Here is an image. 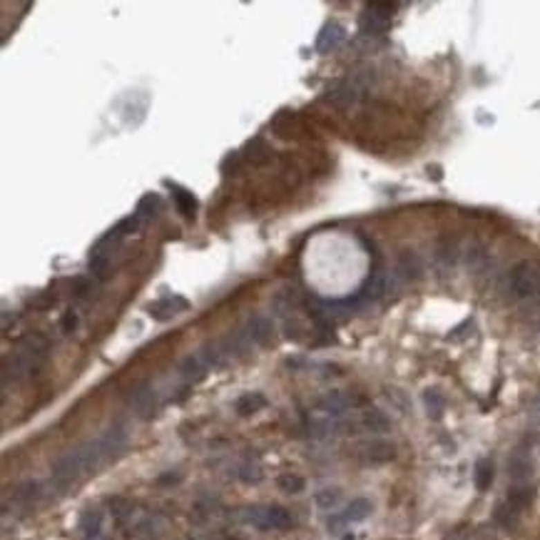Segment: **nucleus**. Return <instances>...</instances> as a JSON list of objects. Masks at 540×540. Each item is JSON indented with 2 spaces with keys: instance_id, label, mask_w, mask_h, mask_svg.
Returning <instances> with one entry per match:
<instances>
[{
  "instance_id": "1",
  "label": "nucleus",
  "mask_w": 540,
  "mask_h": 540,
  "mask_svg": "<svg viewBox=\"0 0 540 540\" xmlns=\"http://www.w3.org/2000/svg\"><path fill=\"white\" fill-rule=\"evenodd\" d=\"M239 518L257 530H289L294 525V516L281 505H249Z\"/></svg>"
},
{
  "instance_id": "2",
  "label": "nucleus",
  "mask_w": 540,
  "mask_h": 540,
  "mask_svg": "<svg viewBox=\"0 0 540 540\" xmlns=\"http://www.w3.org/2000/svg\"><path fill=\"white\" fill-rule=\"evenodd\" d=\"M393 12H396V3H384V0H373L366 3L364 12L359 18V30L364 37H379L389 30Z\"/></svg>"
},
{
  "instance_id": "3",
  "label": "nucleus",
  "mask_w": 540,
  "mask_h": 540,
  "mask_svg": "<svg viewBox=\"0 0 540 540\" xmlns=\"http://www.w3.org/2000/svg\"><path fill=\"white\" fill-rule=\"evenodd\" d=\"M508 286H510V294H513L516 299L535 297L538 289H540V267L530 259L518 261L516 267L510 269Z\"/></svg>"
},
{
  "instance_id": "4",
  "label": "nucleus",
  "mask_w": 540,
  "mask_h": 540,
  "mask_svg": "<svg viewBox=\"0 0 540 540\" xmlns=\"http://www.w3.org/2000/svg\"><path fill=\"white\" fill-rule=\"evenodd\" d=\"M85 473H87L85 460H82L80 451L75 448V451H68V454L55 460L53 476H50V485H53V491H65L68 485H73L77 478H82Z\"/></svg>"
},
{
  "instance_id": "5",
  "label": "nucleus",
  "mask_w": 540,
  "mask_h": 540,
  "mask_svg": "<svg viewBox=\"0 0 540 540\" xmlns=\"http://www.w3.org/2000/svg\"><path fill=\"white\" fill-rule=\"evenodd\" d=\"M356 458L369 463V466H381V463H389V460L396 458V448L384 438H369V441L356 446Z\"/></svg>"
},
{
  "instance_id": "6",
  "label": "nucleus",
  "mask_w": 540,
  "mask_h": 540,
  "mask_svg": "<svg viewBox=\"0 0 540 540\" xmlns=\"http://www.w3.org/2000/svg\"><path fill=\"white\" fill-rule=\"evenodd\" d=\"M364 93V87L351 77V80H339L334 85L326 87V93H324V102H329L334 107H351L356 100L361 97Z\"/></svg>"
},
{
  "instance_id": "7",
  "label": "nucleus",
  "mask_w": 540,
  "mask_h": 540,
  "mask_svg": "<svg viewBox=\"0 0 540 540\" xmlns=\"http://www.w3.org/2000/svg\"><path fill=\"white\" fill-rule=\"evenodd\" d=\"M354 406H356V398L346 391H329L317 401V409L322 411L324 416H331V418L344 416V413H346L348 409H354Z\"/></svg>"
},
{
  "instance_id": "8",
  "label": "nucleus",
  "mask_w": 540,
  "mask_h": 540,
  "mask_svg": "<svg viewBox=\"0 0 540 540\" xmlns=\"http://www.w3.org/2000/svg\"><path fill=\"white\" fill-rule=\"evenodd\" d=\"M421 274H423L421 257H418L416 252H411V249H404V252L396 257L393 277H396L398 281H404V284H411V281L421 279Z\"/></svg>"
},
{
  "instance_id": "9",
  "label": "nucleus",
  "mask_w": 540,
  "mask_h": 540,
  "mask_svg": "<svg viewBox=\"0 0 540 540\" xmlns=\"http://www.w3.org/2000/svg\"><path fill=\"white\" fill-rule=\"evenodd\" d=\"M130 406L132 411H135V416L137 418H152L155 416V411H157V391L152 389V386H140V389H135L130 396Z\"/></svg>"
},
{
  "instance_id": "10",
  "label": "nucleus",
  "mask_w": 540,
  "mask_h": 540,
  "mask_svg": "<svg viewBox=\"0 0 540 540\" xmlns=\"http://www.w3.org/2000/svg\"><path fill=\"white\" fill-rule=\"evenodd\" d=\"M187 309V299L182 297H162L157 299L155 304H149L147 306V314L155 322H169L172 317H177L180 311Z\"/></svg>"
},
{
  "instance_id": "11",
  "label": "nucleus",
  "mask_w": 540,
  "mask_h": 540,
  "mask_svg": "<svg viewBox=\"0 0 540 540\" xmlns=\"http://www.w3.org/2000/svg\"><path fill=\"white\" fill-rule=\"evenodd\" d=\"M359 429L366 431V434L381 436L386 431H391V418L379 409H366L359 413Z\"/></svg>"
},
{
  "instance_id": "12",
  "label": "nucleus",
  "mask_w": 540,
  "mask_h": 540,
  "mask_svg": "<svg viewBox=\"0 0 540 540\" xmlns=\"http://www.w3.org/2000/svg\"><path fill=\"white\" fill-rule=\"evenodd\" d=\"M244 334L249 336V342L254 344V346H267V344L272 342V336H274V326H272V322H269L267 317L257 314V317H252L247 322V329H244Z\"/></svg>"
},
{
  "instance_id": "13",
  "label": "nucleus",
  "mask_w": 540,
  "mask_h": 540,
  "mask_svg": "<svg viewBox=\"0 0 540 540\" xmlns=\"http://www.w3.org/2000/svg\"><path fill=\"white\" fill-rule=\"evenodd\" d=\"M110 252L112 249L102 247V244H95L93 247L90 259H87V269H90V277H93V279L102 281L110 277Z\"/></svg>"
},
{
  "instance_id": "14",
  "label": "nucleus",
  "mask_w": 540,
  "mask_h": 540,
  "mask_svg": "<svg viewBox=\"0 0 540 540\" xmlns=\"http://www.w3.org/2000/svg\"><path fill=\"white\" fill-rule=\"evenodd\" d=\"M344 40H346V28L339 23H326L317 37V50L319 53H331V50L339 48Z\"/></svg>"
},
{
  "instance_id": "15",
  "label": "nucleus",
  "mask_w": 540,
  "mask_h": 540,
  "mask_svg": "<svg viewBox=\"0 0 540 540\" xmlns=\"http://www.w3.org/2000/svg\"><path fill=\"white\" fill-rule=\"evenodd\" d=\"M508 473L516 483H528L533 476V458L528 451H516L508 460Z\"/></svg>"
},
{
  "instance_id": "16",
  "label": "nucleus",
  "mask_w": 540,
  "mask_h": 540,
  "mask_svg": "<svg viewBox=\"0 0 540 540\" xmlns=\"http://www.w3.org/2000/svg\"><path fill=\"white\" fill-rule=\"evenodd\" d=\"M97 438H100V443L105 446L107 456L115 458V456L127 446V429H124L122 423H115V426H110V429L105 431V434H100Z\"/></svg>"
},
{
  "instance_id": "17",
  "label": "nucleus",
  "mask_w": 540,
  "mask_h": 540,
  "mask_svg": "<svg viewBox=\"0 0 540 540\" xmlns=\"http://www.w3.org/2000/svg\"><path fill=\"white\" fill-rule=\"evenodd\" d=\"M463 264H466L471 272H483L485 264H488V252H485V247L478 242V239H471V242L463 247Z\"/></svg>"
},
{
  "instance_id": "18",
  "label": "nucleus",
  "mask_w": 540,
  "mask_h": 540,
  "mask_svg": "<svg viewBox=\"0 0 540 540\" xmlns=\"http://www.w3.org/2000/svg\"><path fill=\"white\" fill-rule=\"evenodd\" d=\"M169 189H172V199L174 205H177V212L185 219H194V214H197V197L180 185H169Z\"/></svg>"
},
{
  "instance_id": "19",
  "label": "nucleus",
  "mask_w": 540,
  "mask_h": 540,
  "mask_svg": "<svg viewBox=\"0 0 540 540\" xmlns=\"http://www.w3.org/2000/svg\"><path fill=\"white\" fill-rule=\"evenodd\" d=\"M207 371H210V366L205 364V359L199 354H189L185 361L180 364V373H182V379L189 381V384H197V381H202L207 376Z\"/></svg>"
},
{
  "instance_id": "20",
  "label": "nucleus",
  "mask_w": 540,
  "mask_h": 540,
  "mask_svg": "<svg viewBox=\"0 0 540 540\" xmlns=\"http://www.w3.org/2000/svg\"><path fill=\"white\" fill-rule=\"evenodd\" d=\"M463 254L458 247V242L456 239H451V236H443V239H438V244H436V261L441 264V267H454L456 261H458V257Z\"/></svg>"
},
{
  "instance_id": "21",
  "label": "nucleus",
  "mask_w": 540,
  "mask_h": 540,
  "mask_svg": "<svg viewBox=\"0 0 540 540\" xmlns=\"http://www.w3.org/2000/svg\"><path fill=\"white\" fill-rule=\"evenodd\" d=\"M199 356L205 359V364H207L210 369L224 366V364H227V361L232 359L230 351H227V346H224V342H210V344H205V346L199 348Z\"/></svg>"
},
{
  "instance_id": "22",
  "label": "nucleus",
  "mask_w": 540,
  "mask_h": 540,
  "mask_svg": "<svg viewBox=\"0 0 540 540\" xmlns=\"http://www.w3.org/2000/svg\"><path fill=\"white\" fill-rule=\"evenodd\" d=\"M513 508H518L523 513V510H528L530 505H533L535 501V488L530 483H516L513 488L508 491V498H505Z\"/></svg>"
},
{
  "instance_id": "23",
  "label": "nucleus",
  "mask_w": 540,
  "mask_h": 540,
  "mask_svg": "<svg viewBox=\"0 0 540 540\" xmlns=\"http://www.w3.org/2000/svg\"><path fill=\"white\" fill-rule=\"evenodd\" d=\"M493 521H496L498 528H503V530H508V533H513V530L518 528V523H521V510L513 508L508 501H503V503L496 508V513H493Z\"/></svg>"
},
{
  "instance_id": "24",
  "label": "nucleus",
  "mask_w": 540,
  "mask_h": 540,
  "mask_svg": "<svg viewBox=\"0 0 540 540\" xmlns=\"http://www.w3.org/2000/svg\"><path fill=\"white\" fill-rule=\"evenodd\" d=\"M371 513H373V503L369 501V498H354V501H351V503H348L346 508L342 510V516L346 518L348 525H351V523L366 521Z\"/></svg>"
},
{
  "instance_id": "25",
  "label": "nucleus",
  "mask_w": 540,
  "mask_h": 540,
  "mask_svg": "<svg viewBox=\"0 0 540 540\" xmlns=\"http://www.w3.org/2000/svg\"><path fill=\"white\" fill-rule=\"evenodd\" d=\"M267 406V398H264V393L259 391H252V393H244V396L236 398V413L239 416H254V413H259L261 409Z\"/></svg>"
},
{
  "instance_id": "26",
  "label": "nucleus",
  "mask_w": 540,
  "mask_h": 540,
  "mask_svg": "<svg viewBox=\"0 0 540 540\" xmlns=\"http://www.w3.org/2000/svg\"><path fill=\"white\" fill-rule=\"evenodd\" d=\"M386 292H389V274L381 272V269H373L366 286H364V297L371 299V301H379Z\"/></svg>"
},
{
  "instance_id": "27",
  "label": "nucleus",
  "mask_w": 540,
  "mask_h": 540,
  "mask_svg": "<svg viewBox=\"0 0 540 540\" xmlns=\"http://www.w3.org/2000/svg\"><path fill=\"white\" fill-rule=\"evenodd\" d=\"M40 496H43V485L37 483V481H25V483H20L15 488L12 501L18 505H32Z\"/></svg>"
},
{
  "instance_id": "28",
  "label": "nucleus",
  "mask_w": 540,
  "mask_h": 540,
  "mask_svg": "<svg viewBox=\"0 0 540 540\" xmlns=\"http://www.w3.org/2000/svg\"><path fill=\"white\" fill-rule=\"evenodd\" d=\"M160 210H162V199H160V194H155V192H147L145 194L140 202H137V210H135V214L142 222H149V219H155L157 214H160Z\"/></svg>"
},
{
  "instance_id": "29",
  "label": "nucleus",
  "mask_w": 540,
  "mask_h": 540,
  "mask_svg": "<svg viewBox=\"0 0 540 540\" xmlns=\"http://www.w3.org/2000/svg\"><path fill=\"white\" fill-rule=\"evenodd\" d=\"M493 476H496L493 460L491 458H481L478 463H476V471H473V483H476V488L483 493V491H488V488H491Z\"/></svg>"
},
{
  "instance_id": "30",
  "label": "nucleus",
  "mask_w": 540,
  "mask_h": 540,
  "mask_svg": "<svg viewBox=\"0 0 540 540\" xmlns=\"http://www.w3.org/2000/svg\"><path fill=\"white\" fill-rule=\"evenodd\" d=\"M423 406H426V413L431 418H441L443 409H446V396L438 389H426L423 391Z\"/></svg>"
},
{
  "instance_id": "31",
  "label": "nucleus",
  "mask_w": 540,
  "mask_h": 540,
  "mask_svg": "<svg viewBox=\"0 0 540 540\" xmlns=\"http://www.w3.org/2000/svg\"><path fill=\"white\" fill-rule=\"evenodd\" d=\"M314 503L322 510H334L336 505L342 503V488H322L314 496Z\"/></svg>"
},
{
  "instance_id": "32",
  "label": "nucleus",
  "mask_w": 540,
  "mask_h": 540,
  "mask_svg": "<svg viewBox=\"0 0 540 540\" xmlns=\"http://www.w3.org/2000/svg\"><path fill=\"white\" fill-rule=\"evenodd\" d=\"M234 476L242 481V483H259L264 473H261L259 463H254V460H244V463H239V466H236Z\"/></svg>"
},
{
  "instance_id": "33",
  "label": "nucleus",
  "mask_w": 540,
  "mask_h": 540,
  "mask_svg": "<svg viewBox=\"0 0 540 540\" xmlns=\"http://www.w3.org/2000/svg\"><path fill=\"white\" fill-rule=\"evenodd\" d=\"M80 530L85 538H95V535H102V516L97 510H87L80 521Z\"/></svg>"
},
{
  "instance_id": "34",
  "label": "nucleus",
  "mask_w": 540,
  "mask_h": 540,
  "mask_svg": "<svg viewBox=\"0 0 540 540\" xmlns=\"http://www.w3.org/2000/svg\"><path fill=\"white\" fill-rule=\"evenodd\" d=\"M247 157L254 165H264V162H269V157H272V149H269V145L264 142V140H252V142L247 145Z\"/></svg>"
},
{
  "instance_id": "35",
  "label": "nucleus",
  "mask_w": 540,
  "mask_h": 540,
  "mask_svg": "<svg viewBox=\"0 0 540 540\" xmlns=\"http://www.w3.org/2000/svg\"><path fill=\"white\" fill-rule=\"evenodd\" d=\"M277 485H279V491L289 493V496H297V493L304 491V478L297 476V473H281L279 478H277Z\"/></svg>"
},
{
  "instance_id": "36",
  "label": "nucleus",
  "mask_w": 540,
  "mask_h": 540,
  "mask_svg": "<svg viewBox=\"0 0 540 540\" xmlns=\"http://www.w3.org/2000/svg\"><path fill=\"white\" fill-rule=\"evenodd\" d=\"M162 528H165V523L157 516H145L142 521L137 523V533L142 538H157V535H162Z\"/></svg>"
},
{
  "instance_id": "37",
  "label": "nucleus",
  "mask_w": 540,
  "mask_h": 540,
  "mask_svg": "<svg viewBox=\"0 0 540 540\" xmlns=\"http://www.w3.org/2000/svg\"><path fill=\"white\" fill-rule=\"evenodd\" d=\"M110 513L118 523H124L132 518V503L124 501V498H112L110 501Z\"/></svg>"
},
{
  "instance_id": "38",
  "label": "nucleus",
  "mask_w": 540,
  "mask_h": 540,
  "mask_svg": "<svg viewBox=\"0 0 540 540\" xmlns=\"http://www.w3.org/2000/svg\"><path fill=\"white\" fill-rule=\"evenodd\" d=\"M471 334H473V319H466V322L458 324V326L448 334V342H466Z\"/></svg>"
},
{
  "instance_id": "39",
  "label": "nucleus",
  "mask_w": 540,
  "mask_h": 540,
  "mask_svg": "<svg viewBox=\"0 0 540 540\" xmlns=\"http://www.w3.org/2000/svg\"><path fill=\"white\" fill-rule=\"evenodd\" d=\"M93 289H95L93 277H90V279H85V277H82V279H75L73 281V294L77 299H87L90 294H93Z\"/></svg>"
},
{
  "instance_id": "40",
  "label": "nucleus",
  "mask_w": 540,
  "mask_h": 540,
  "mask_svg": "<svg viewBox=\"0 0 540 540\" xmlns=\"http://www.w3.org/2000/svg\"><path fill=\"white\" fill-rule=\"evenodd\" d=\"M60 326H62V331H65V334H73V331L77 329V314H75L73 309H68L65 314H62Z\"/></svg>"
},
{
  "instance_id": "41",
  "label": "nucleus",
  "mask_w": 540,
  "mask_h": 540,
  "mask_svg": "<svg viewBox=\"0 0 540 540\" xmlns=\"http://www.w3.org/2000/svg\"><path fill=\"white\" fill-rule=\"evenodd\" d=\"M348 523L346 518L342 516V513H334V516L329 518V523H326V528H329V533H342L344 528H346Z\"/></svg>"
},
{
  "instance_id": "42",
  "label": "nucleus",
  "mask_w": 540,
  "mask_h": 540,
  "mask_svg": "<svg viewBox=\"0 0 540 540\" xmlns=\"http://www.w3.org/2000/svg\"><path fill=\"white\" fill-rule=\"evenodd\" d=\"M530 423H535V426H540V396L535 398V404L530 406Z\"/></svg>"
},
{
  "instance_id": "43",
  "label": "nucleus",
  "mask_w": 540,
  "mask_h": 540,
  "mask_svg": "<svg viewBox=\"0 0 540 540\" xmlns=\"http://www.w3.org/2000/svg\"><path fill=\"white\" fill-rule=\"evenodd\" d=\"M177 481H180V476H177V473H167L165 478H160V483H177Z\"/></svg>"
},
{
  "instance_id": "44",
  "label": "nucleus",
  "mask_w": 540,
  "mask_h": 540,
  "mask_svg": "<svg viewBox=\"0 0 540 540\" xmlns=\"http://www.w3.org/2000/svg\"><path fill=\"white\" fill-rule=\"evenodd\" d=\"M454 540H471V535H466V533H460V535H456Z\"/></svg>"
},
{
  "instance_id": "45",
  "label": "nucleus",
  "mask_w": 540,
  "mask_h": 540,
  "mask_svg": "<svg viewBox=\"0 0 540 540\" xmlns=\"http://www.w3.org/2000/svg\"><path fill=\"white\" fill-rule=\"evenodd\" d=\"M85 540H105V535H95V538H85Z\"/></svg>"
}]
</instances>
